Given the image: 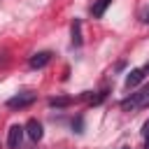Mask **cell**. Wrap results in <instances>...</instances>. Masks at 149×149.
Listing matches in <instances>:
<instances>
[{"label":"cell","instance_id":"cell-1","mask_svg":"<svg viewBox=\"0 0 149 149\" xmlns=\"http://www.w3.org/2000/svg\"><path fill=\"white\" fill-rule=\"evenodd\" d=\"M142 107H149V86H144L142 91L130 93L126 100H121V109H126V112H135Z\"/></svg>","mask_w":149,"mask_h":149},{"label":"cell","instance_id":"cell-2","mask_svg":"<svg viewBox=\"0 0 149 149\" xmlns=\"http://www.w3.org/2000/svg\"><path fill=\"white\" fill-rule=\"evenodd\" d=\"M33 102H35V93L21 91V93H16V95H12V98L7 100V107H9V109H26V107H30Z\"/></svg>","mask_w":149,"mask_h":149},{"label":"cell","instance_id":"cell-3","mask_svg":"<svg viewBox=\"0 0 149 149\" xmlns=\"http://www.w3.org/2000/svg\"><path fill=\"white\" fill-rule=\"evenodd\" d=\"M23 130L28 133V137H30L33 142H40V140H42V135H44V128H42V123H40L37 119H30V121L23 126Z\"/></svg>","mask_w":149,"mask_h":149},{"label":"cell","instance_id":"cell-4","mask_svg":"<svg viewBox=\"0 0 149 149\" xmlns=\"http://www.w3.org/2000/svg\"><path fill=\"white\" fill-rule=\"evenodd\" d=\"M23 126H19V123H14L12 128H9V133H7V144L12 147V149H19L21 147V140H23Z\"/></svg>","mask_w":149,"mask_h":149},{"label":"cell","instance_id":"cell-5","mask_svg":"<svg viewBox=\"0 0 149 149\" xmlns=\"http://www.w3.org/2000/svg\"><path fill=\"white\" fill-rule=\"evenodd\" d=\"M51 51H37V54H33L30 56V61H28V65L33 68V70H40V68H44L49 61H51Z\"/></svg>","mask_w":149,"mask_h":149},{"label":"cell","instance_id":"cell-6","mask_svg":"<svg viewBox=\"0 0 149 149\" xmlns=\"http://www.w3.org/2000/svg\"><path fill=\"white\" fill-rule=\"evenodd\" d=\"M144 68H135V70H130L128 74H126V88H135L142 79H144Z\"/></svg>","mask_w":149,"mask_h":149},{"label":"cell","instance_id":"cell-7","mask_svg":"<svg viewBox=\"0 0 149 149\" xmlns=\"http://www.w3.org/2000/svg\"><path fill=\"white\" fill-rule=\"evenodd\" d=\"M112 5V0H98L93 7H91V14H93V19H102V14H105V9Z\"/></svg>","mask_w":149,"mask_h":149},{"label":"cell","instance_id":"cell-8","mask_svg":"<svg viewBox=\"0 0 149 149\" xmlns=\"http://www.w3.org/2000/svg\"><path fill=\"white\" fill-rule=\"evenodd\" d=\"M72 44H74V47L81 44V21H79V19L72 21Z\"/></svg>","mask_w":149,"mask_h":149},{"label":"cell","instance_id":"cell-9","mask_svg":"<svg viewBox=\"0 0 149 149\" xmlns=\"http://www.w3.org/2000/svg\"><path fill=\"white\" fill-rule=\"evenodd\" d=\"M70 102H72V98H65V95H58V98H51L49 100L51 107H68Z\"/></svg>","mask_w":149,"mask_h":149},{"label":"cell","instance_id":"cell-10","mask_svg":"<svg viewBox=\"0 0 149 149\" xmlns=\"http://www.w3.org/2000/svg\"><path fill=\"white\" fill-rule=\"evenodd\" d=\"M142 137H144V149H149V119L142 126Z\"/></svg>","mask_w":149,"mask_h":149},{"label":"cell","instance_id":"cell-11","mask_svg":"<svg viewBox=\"0 0 149 149\" xmlns=\"http://www.w3.org/2000/svg\"><path fill=\"white\" fill-rule=\"evenodd\" d=\"M144 70H147V72H149V63H147V68H144Z\"/></svg>","mask_w":149,"mask_h":149}]
</instances>
